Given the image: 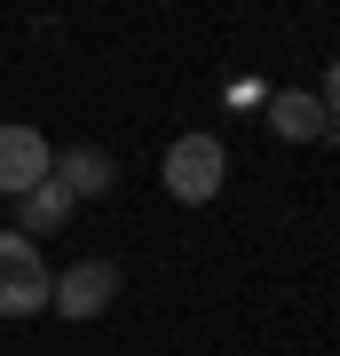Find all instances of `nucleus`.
<instances>
[{"label": "nucleus", "instance_id": "obj_1", "mask_svg": "<svg viewBox=\"0 0 340 356\" xmlns=\"http://www.w3.org/2000/svg\"><path fill=\"white\" fill-rule=\"evenodd\" d=\"M159 182H166V198H182V206L222 198V182H229V151H222V135H175V143H166Z\"/></svg>", "mask_w": 340, "mask_h": 356}, {"label": "nucleus", "instance_id": "obj_2", "mask_svg": "<svg viewBox=\"0 0 340 356\" xmlns=\"http://www.w3.org/2000/svg\"><path fill=\"white\" fill-rule=\"evenodd\" d=\"M48 293H56L48 254L32 238H16V229H0V317H40Z\"/></svg>", "mask_w": 340, "mask_h": 356}, {"label": "nucleus", "instance_id": "obj_3", "mask_svg": "<svg viewBox=\"0 0 340 356\" xmlns=\"http://www.w3.org/2000/svg\"><path fill=\"white\" fill-rule=\"evenodd\" d=\"M119 301V261H72V269H63V277H56V293H48V309H56V317L63 325H88V317H103V309H111Z\"/></svg>", "mask_w": 340, "mask_h": 356}, {"label": "nucleus", "instance_id": "obj_4", "mask_svg": "<svg viewBox=\"0 0 340 356\" xmlns=\"http://www.w3.org/2000/svg\"><path fill=\"white\" fill-rule=\"evenodd\" d=\"M56 175V143L40 135V127H0V198H32L40 182Z\"/></svg>", "mask_w": 340, "mask_h": 356}, {"label": "nucleus", "instance_id": "obj_5", "mask_svg": "<svg viewBox=\"0 0 340 356\" xmlns=\"http://www.w3.org/2000/svg\"><path fill=\"white\" fill-rule=\"evenodd\" d=\"M269 127H277L285 143H316V135H340L332 111L316 103V88H277L269 95Z\"/></svg>", "mask_w": 340, "mask_h": 356}, {"label": "nucleus", "instance_id": "obj_6", "mask_svg": "<svg viewBox=\"0 0 340 356\" xmlns=\"http://www.w3.org/2000/svg\"><path fill=\"white\" fill-rule=\"evenodd\" d=\"M111 182H119V166H111V151H95V143H72V151L56 159V191L72 198V206L79 198H103Z\"/></svg>", "mask_w": 340, "mask_h": 356}, {"label": "nucleus", "instance_id": "obj_7", "mask_svg": "<svg viewBox=\"0 0 340 356\" xmlns=\"http://www.w3.org/2000/svg\"><path fill=\"white\" fill-rule=\"evenodd\" d=\"M63 222H72V198L56 191V175L40 182L32 198H16V238H32V245H40V238H48V229H63Z\"/></svg>", "mask_w": 340, "mask_h": 356}, {"label": "nucleus", "instance_id": "obj_8", "mask_svg": "<svg viewBox=\"0 0 340 356\" xmlns=\"http://www.w3.org/2000/svg\"><path fill=\"white\" fill-rule=\"evenodd\" d=\"M316 103H325V111H332V127H340V56L325 64V88H316Z\"/></svg>", "mask_w": 340, "mask_h": 356}]
</instances>
